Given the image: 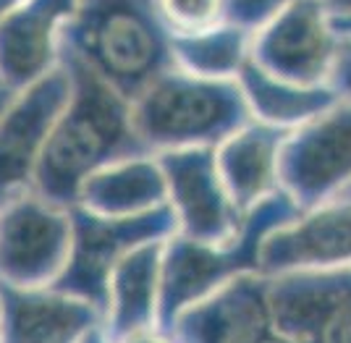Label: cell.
Returning a JSON list of instances; mask_svg holds the SVG:
<instances>
[{
  "label": "cell",
  "instance_id": "10",
  "mask_svg": "<svg viewBox=\"0 0 351 343\" xmlns=\"http://www.w3.org/2000/svg\"><path fill=\"white\" fill-rule=\"evenodd\" d=\"M69 90L71 79L58 60L47 74L16 90L0 113V205L32 189L37 163Z\"/></svg>",
  "mask_w": 351,
  "mask_h": 343
},
{
  "label": "cell",
  "instance_id": "18",
  "mask_svg": "<svg viewBox=\"0 0 351 343\" xmlns=\"http://www.w3.org/2000/svg\"><path fill=\"white\" fill-rule=\"evenodd\" d=\"M73 205L100 215H142L165 207V176L158 157L136 155L92 173Z\"/></svg>",
  "mask_w": 351,
  "mask_h": 343
},
{
  "label": "cell",
  "instance_id": "9",
  "mask_svg": "<svg viewBox=\"0 0 351 343\" xmlns=\"http://www.w3.org/2000/svg\"><path fill=\"white\" fill-rule=\"evenodd\" d=\"M165 176L168 209L176 233L202 244H226L239 233L244 215L236 209L215 163V147L171 149L155 155Z\"/></svg>",
  "mask_w": 351,
  "mask_h": 343
},
{
  "label": "cell",
  "instance_id": "23",
  "mask_svg": "<svg viewBox=\"0 0 351 343\" xmlns=\"http://www.w3.org/2000/svg\"><path fill=\"white\" fill-rule=\"evenodd\" d=\"M123 343H173V338L168 333H162V330L152 328V330H145V333H136V335L126 338Z\"/></svg>",
  "mask_w": 351,
  "mask_h": 343
},
{
  "label": "cell",
  "instance_id": "19",
  "mask_svg": "<svg viewBox=\"0 0 351 343\" xmlns=\"http://www.w3.org/2000/svg\"><path fill=\"white\" fill-rule=\"evenodd\" d=\"M236 81L244 92L252 118L278 129H296L338 100L330 87H293L278 81L257 68L249 55L236 71Z\"/></svg>",
  "mask_w": 351,
  "mask_h": 343
},
{
  "label": "cell",
  "instance_id": "4",
  "mask_svg": "<svg viewBox=\"0 0 351 343\" xmlns=\"http://www.w3.org/2000/svg\"><path fill=\"white\" fill-rule=\"evenodd\" d=\"M296 215H302V209L283 189H276L249 209L239 233L226 244H202L171 233L160 249L158 330L171 333L178 314L236 275L260 272L263 239Z\"/></svg>",
  "mask_w": 351,
  "mask_h": 343
},
{
  "label": "cell",
  "instance_id": "6",
  "mask_svg": "<svg viewBox=\"0 0 351 343\" xmlns=\"http://www.w3.org/2000/svg\"><path fill=\"white\" fill-rule=\"evenodd\" d=\"M351 183V103L338 97L283 139L278 189L302 209L338 199Z\"/></svg>",
  "mask_w": 351,
  "mask_h": 343
},
{
  "label": "cell",
  "instance_id": "25",
  "mask_svg": "<svg viewBox=\"0 0 351 343\" xmlns=\"http://www.w3.org/2000/svg\"><path fill=\"white\" fill-rule=\"evenodd\" d=\"M254 343H291V341H289V338H286V335H283V333H280V330L273 325L270 330H265L263 335H260V338H257Z\"/></svg>",
  "mask_w": 351,
  "mask_h": 343
},
{
  "label": "cell",
  "instance_id": "24",
  "mask_svg": "<svg viewBox=\"0 0 351 343\" xmlns=\"http://www.w3.org/2000/svg\"><path fill=\"white\" fill-rule=\"evenodd\" d=\"M328 16H351V0H317Z\"/></svg>",
  "mask_w": 351,
  "mask_h": 343
},
{
  "label": "cell",
  "instance_id": "5",
  "mask_svg": "<svg viewBox=\"0 0 351 343\" xmlns=\"http://www.w3.org/2000/svg\"><path fill=\"white\" fill-rule=\"evenodd\" d=\"M71 241L66 265L56 278V288L82 298L95 309H105L108 281L126 254L152 241L176 233L173 212L168 205L142 215H100L71 205Z\"/></svg>",
  "mask_w": 351,
  "mask_h": 343
},
{
  "label": "cell",
  "instance_id": "16",
  "mask_svg": "<svg viewBox=\"0 0 351 343\" xmlns=\"http://www.w3.org/2000/svg\"><path fill=\"white\" fill-rule=\"evenodd\" d=\"M289 131L252 118L215 147L223 186L241 215L278 189V152Z\"/></svg>",
  "mask_w": 351,
  "mask_h": 343
},
{
  "label": "cell",
  "instance_id": "30",
  "mask_svg": "<svg viewBox=\"0 0 351 343\" xmlns=\"http://www.w3.org/2000/svg\"><path fill=\"white\" fill-rule=\"evenodd\" d=\"M338 196H341V199H351V183H349V186H346V189H343V192H341Z\"/></svg>",
  "mask_w": 351,
  "mask_h": 343
},
{
  "label": "cell",
  "instance_id": "15",
  "mask_svg": "<svg viewBox=\"0 0 351 343\" xmlns=\"http://www.w3.org/2000/svg\"><path fill=\"white\" fill-rule=\"evenodd\" d=\"M76 0H24L0 21V76L16 90L58 66V34Z\"/></svg>",
  "mask_w": 351,
  "mask_h": 343
},
{
  "label": "cell",
  "instance_id": "3",
  "mask_svg": "<svg viewBox=\"0 0 351 343\" xmlns=\"http://www.w3.org/2000/svg\"><path fill=\"white\" fill-rule=\"evenodd\" d=\"M132 120L149 155L218 147L252 120L236 79L197 76L184 68L160 74L132 100Z\"/></svg>",
  "mask_w": 351,
  "mask_h": 343
},
{
  "label": "cell",
  "instance_id": "14",
  "mask_svg": "<svg viewBox=\"0 0 351 343\" xmlns=\"http://www.w3.org/2000/svg\"><path fill=\"white\" fill-rule=\"evenodd\" d=\"M103 314L56 285L0 283V343H79Z\"/></svg>",
  "mask_w": 351,
  "mask_h": 343
},
{
  "label": "cell",
  "instance_id": "20",
  "mask_svg": "<svg viewBox=\"0 0 351 343\" xmlns=\"http://www.w3.org/2000/svg\"><path fill=\"white\" fill-rule=\"evenodd\" d=\"M171 50L176 66L189 74L236 79V71L249 55V34L236 27H220L194 40L171 42Z\"/></svg>",
  "mask_w": 351,
  "mask_h": 343
},
{
  "label": "cell",
  "instance_id": "21",
  "mask_svg": "<svg viewBox=\"0 0 351 343\" xmlns=\"http://www.w3.org/2000/svg\"><path fill=\"white\" fill-rule=\"evenodd\" d=\"M291 0H228V27L252 34Z\"/></svg>",
  "mask_w": 351,
  "mask_h": 343
},
{
  "label": "cell",
  "instance_id": "13",
  "mask_svg": "<svg viewBox=\"0 0 351 343\" xmlns=\"http://www.w3.org/2000/svg\"><path fill=\"white\" fill-rule=\"evenodd\" d=\"M276 325L267 301V275L244 272L176 317L173 343H254Z\"/></svg>",
  "mask_w": 351,
  "mask_h": 343
},
{
  "label": "cell",
  "instance_id": "29",
  "mask_svg": "<svg viewBox=\"0 0 351 343\" xmlns=\"http://www.w3.org/2000/svg\"><path fill=\"white\" fill-rule=\"evenodd\" d=\"M333 29H351V16H330Z\"/></svg>",
  "mask_w": 351,
  "mask_h": 343
},
{
  "label": "cell",
  "instance_id": "17",
  "mask_svg": "<svg viewBox=\"0 0 351 343\" xmlns=\"http://www.w3.org/2000/svg\"><path fill=\"white\" fill-rule=\"evenodd\" d=\"M162 241L142 244L126 254L108 281L103 330L113 343L158 328V288H160Z\"/></svg>",
  "mask_w": 351,
  "mask_h": 343
},
{
  "label": "cell",
  "instance_id": "7",
  "mask_svg": "<svg viewBox=\"0 0 351 343\" xmlns=\"http://www.w3.org/2000/svg\"><path fill=\"white\" fill-rule=\"evenodd\" d=\"M338 31L317 0H291L249 34V60L293 87H328Z\"/></svg>",
  "mask_w": 351,
  "mask_h": 343
},
{
  "label": "cell",
  "instance_id": "2",
  "mask_svg": "<svg viewBox=\"0 0 351 343\" xmlns=\"http://www.w3.org/2000/svg\"><path fill=\"white\" fill-rule=\"evenodd\" d=\"M60 53L82 60L126 100L176 68L152 0H76L58 34Z\"/></svg>",
  "mask_w": 351,
  "mask_h": 343
},
{
  "label": "cell",
  "instance_id": "8",
  "mask_svg": "<svg viewBox=\"0 0 351 343\" xmlns=\"http://www.w3.org/2000/svg\"><path fill=\"white\" fill-rule=\"evenodd\" d=\"M71 209L37 192L0 205V283L53 285L66 265Z\"/></svg>",
  "mask_w": 351,
  "mask_h": 343
},
{
  "label": "cell",
  "instance_id": "1",
  "mask_svg": "<svg viewBox=\"0 0 351 343\" xmlns=\"http://www.w3.org/2000/svg\"><path fill=\"white\" fill-rule=\"evenodd\" d=\"M71 90L37 163L32 192L71 207L82 183L108 165L149 155L132 120V100L113 90L82 60L60 53Z\"/></svg>",
  "mask_w": 351,
  "mask_h": 343
},
{
  "label": "cell",
  "instance_id": "28",
  "mask_svg": "<svg viewBox=\"0 0 351 343\" xmlns=\"http://www.w3.org/2000/svg\"><path fill=\"white\" fill-rule=\"evenodd\" d=\"M21 3H24V0H0V21L11 14V11H16Z\"/></svg>",
  "mask_w": 351,
  "mask_h": 343
},
{
  "label": "cell",
  "instance_id": "22",
  "mask_svg": "<svg viewBox=\"0 0 351 343\" xmlns=\"http://www.w3.org/2000/svg\"><path fill=\"white\" fill-rule=\"evenodd\" d=\"M338 31V45L336 58H333V68L328 76V87L336 92L341 100L351 103V29H336Z\"/></svg>",
  "mask_w": 351,
  "mask_h": 343
},
{
  "label": "cell",
  "instance_id": "26",
  "mask_svg": "<svg viewBox=\"0 0 351 343\" xmlns=\"http://www.w3.org/2000/svg\"><path fill=\"white\" fill-rule=\"evenodd\" d=\"M16 94V87L14 84H8L3 76H0V113L5 110V105L11 103V97Z\"/></svg>",
  "mask_w": 351,
  "mask_h": 343
},
{
  "label": "cell",
  "instance_id": "12",
  "mask_svg": "<svg viewBox=\"0 0 351 343\" xmlns=\"http://www.w3.org/2000/svg\"><path fill=\"white\" fill-rule=\"evenodd\" d=\"M343 265H351V199L341 196L304 209L260 244V272L267 278Z\"/></svg>",
  "mask_w": 351,
  "mask_h": 343
},
{
  "label": "cell",
  "instance_id": "27",
  "mask_svg": "<svg viewBox=\"0 0 351 343\" xmlns=\"http://www.w3.org/2000/svg\"><path fill=\"white\" fill-rule=\"evenodd\" d=\"M79 343H113V341H110V338L105 335L103 325H97V328H95V330H89L87 335H84V338H82V341H79Z\"/></svg>",
  "mask_w": 351,
  "mask_h": 343
},
{
  "label": "cell",
  "instance_id": "11",
  "mask_svg": "<svg viewBox=\"0 0 351 343\" xmlns=\"http://www.w3.org/2000/svg\"><path fill=\"white\" fill-rule=\"evenodd\" d=\"M267 301L291 343H351V265L273 275Z\"/></svg>",
  "mask_w": 351,
  "mask_h": 343
}]
</instances>
